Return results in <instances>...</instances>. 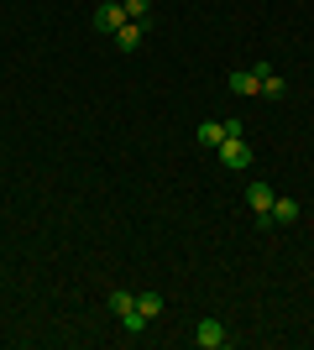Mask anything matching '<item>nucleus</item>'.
Here are the masks:
<instances>
[{
    "mask_svg": "<svg viewBox=\"0 0 314 350\" xmlns=\"http://www.w3.org/2000/svg\"><path fill=\"white\" fill-rule=\"evenodd\" d=\"M272 199H278L272 183H252V189H246V209H252V219L262 225V230L272 225Z\"/></svg>",
    "mask_w": 314,
    "mask_h": 350,
    "instance_id": "nucleus-1",
    "label": "nucleus"
},
{
    "mask_svg": "<svg viewBox=\"0 0 314 350\" xmlns=\"http://www.w3.org/2000/svg\"><path fill=\"white\" fill-rule=\"evenodd\" d=\"M194 345H199V350H225V345H231V329H225V319H215V314H209V319H199Z\"/></svg>",
    "mask_w": 314,
    "mask_h": 350,
    "instance_id": "nucleus-2",
    "label": "nucleus"
},
{
    "mask_svg": "<svg viewBox=\"0 0 314 350\" xmlns=\"http://www.w3.org/2000/svg\"><path fill=\"white\" fill-rule=\"evenodd\" d=\"M215 157H220L225 167H252V142H246V136H225V142L215 146Z\"/></svg>",
    "mask_w": 314,
    "mask_h": 350,
    "instance_id": "nucleus-3",
    "label": "nucleus"
},
{
    "mask_svg": "<svg viewBox=\"0 0 314 350\" xmlns=\"http://www.w3.org/2000/svg\"><path fill=\"white\" fill-rule=\"evenodd\" d=\"M126 21H131V16H126V5H120V0H100V5H94V27L110 31V37H116Z\"/></svg>",
    "mask_w": 314,
    "mask_h": 350,
    "instance_id": "nucleus-4",
    "label": "nucleus"
},
{
    "mask_svg": "<svg viewBox=\"0 0 314 350\" xmlns=\"http://www.w3.org/2000/svg\"><path fill=\"white\" fill-rule=\"evenodd\" d=\"M225 136H241V120H205V126H199V146H209V152H215Z\"/></svg>",
    "mask_w": 314,
    "mask_h": 350,
    "instance_id": "nucleus-5",
    "label": "nucleus"
},
{
    "mask_svg": "<svg viewBox=\"0 0 314 350\" xmlns=\"http://www.w3.org/2000/svg\"><path fill=\"white\" fill-rule=\"evenodd\" d=\"M142 37H147V21H126V27L116 31V47H120V53H136Z\"/></svg>",
    "mask_w": 314,
    "mask_h": 350,
    "instance_id": "nucleus-6",
    "label": "nucleus"
},
{
    "mask_svg": "<svg viewBox=\"0 0 314 350\" xmlns=\"http://www.w3.org/2000/svg\"><path fill=\"white\" fill-rule=\"evenodd\" d=\"M225 84H231V94H262V79H257V68H236Z\"/></svg>",
    "mask_w": 314,
    "mask_h": 350,
    "instance_id": "nucleus-7",
    "label": "nucleus"
},
{
    "mask_svg": "<svg viewBox=\"0 0 314 350\" xmlns=\"http://www.w3.org/2000/svg\"><path fill=\"white\" fill-rule=\"evenodd\" d=\"M293 219H299V199L278 193V199H272V225H293Z\"/></svg>",
    "mask_w": 314,
    "mask_h": 350,
    "instance_id": "nucleus-8",
    "label": "nucleus"
},
{
    "mask_svg": "<svg viewBox=\"0 0 314 350\" xmlns=\"http://www.w3.org/2000/svg\"><path fill=\"white\" fill-rule=\"evenodd\" d=\"M136 314H142V319H157V314H163V298H157V293H136Z\"/></svg>",
    "mask_w": 314,
    "mask_h": 350,
    "instance_id": "nucleus-9",
    "label": "nucleus"
},
{
    "mask_svg": "<svg viewBox=\"0 0 314 350\" xmlns=\"http://www.w3.org/2000/svg\"><path fill=\"white\" fill-rule=\"evenodd\" d=\"M283 94H288V84H283V73L272 68L267 79H262V100H283Z\"/></svg>",
    "mask_w": 314,
    "mask_h": 350,
    "instance_id": "nucleus-10",
    "label": "nucleus"
},
{
    "mask_svg": "<svg viewBox=\"0 0 314 350\" xmlns=\"http://www.w3.org/2000/svg\"><path fill=\"white\" fill-rule=\"evenodd\" d=\"M120 5H126L131 21H147V27H152V0H120Z\"/></svg>",
    "mask_w": 314,
    "mask_h": 350,
    "instance_id": "nucleus-11",
    "label": "nucleus"
},
{
    "mask_svg": "<svg viewBox=\"0 0 314 350\" xmlns=\"http://www.w3.org/2000/svg\"><path fill=\"white\" fill-rule=\"evenodd\" d=\"M131 308H136V293H110V314H116V319L131 314Z\"/></svg>",
    "mask_w": 314,
    "mask_h": 350,
    "instance_id": "nucleus-12",
    "label": "nucleus"
},
{
    "mask_svg": "<svg viewBox=\"0 0 314 350\" xmlns=\"http://www.w3.org/2000/svg\"><path fill=\"white\" fill-rule=\"evenodd\" d=\"M120 329H126V335H147V319H142V314H120Z\"/></svg>",
    "mask_w": 314,
    "mask_h": 350,
    "instance_id": "nucleus-13",
    "label": "nucleus"
}]
</instances>
